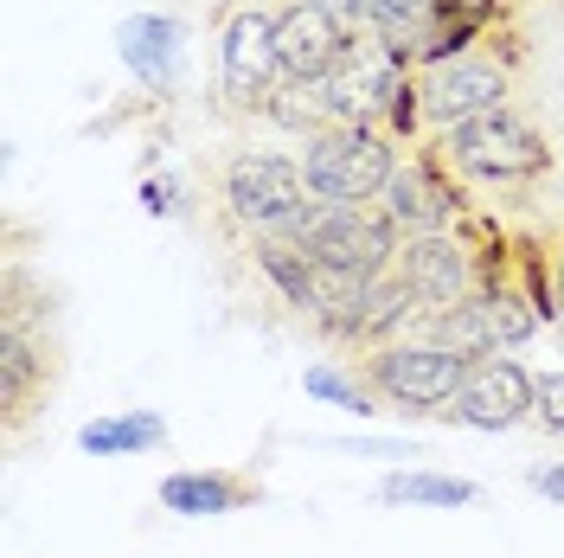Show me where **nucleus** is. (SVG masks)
<instances>
[{"mask_svg": "<svg viewBox=\"0 0 564 558\" xmlns=\"http://www.w3.org/2000/svg\"><path fill=\"white\" fill-rule=\"evenodd\" d=\"M295 250H308L321 277H340V282H379L398 257V225H391L379 206H308L289 218L282 232Z\"/></svg>", "mask_w": 564, "mask_h": 558, "instance_id": "f257e3e1", "label": "nucleus"}, {"mask_svg": "<svg viewBox=\"0 0 564 558\" xmlns=\"http://www.w3.org/2000/svg\"><path fill=\"white\" fill-rule=\"evenodd\" d=\"M302 174L321 206H372L398 174V148L379 122H340L302 148Z\"/></svg>", "mask_w": 564, "mask_h": 558, "instance_id": "f03ea898", "label": "nucleus"}, {"mask_svg": "<svg viewBox=\"0 0 564 558\" xmlns=\"http://www.w3.org/2000/svg\"><path fill=\"white\" fill-rule=\"evenodd\" d=\"M218 193H225L231 218L250 225V232H263V238H282L295 212L315 206L302 161H295V154H276V148H250V154H238V161L225 168V186H218Z\"/></svg>", "mask_w": 564, "mask_h": 558, "instance_id": "7ed1b4c3", "label": "nucleus"}, {"mask_svg": "<svg viewBox=\"0 0 564 558\" xmlns=\"http://www.w3.org/2000/svg\"><path fill=\"white\" fill-rule=\"evenodd\" d=\"M443 154L475 180H532V174H545V161H552L545 136L532 129L527 116H513V109H488L475 122L443 129Z\"/></svg>", "mask_w": 564, "mask_h": 558, "instance_id": "20e7f679", "label": "nucleus"}, {"mask_svg": "<svg viewBox=\"0 0 564 558\" xmlns=\"http://www.w3.org/2000/svg\"><path fill=\"white\" fill-rule=\"evenodd\" d=\"M462 379H468V360L443 341H391L386 353H372L366 385L404 405V411H436V405H456Z\"/></svg>", "mask_w": 564, "mask_h": 558, "instance_id": "39448f33", "label": "nucleus"}, {"mask_svg": "<svg viewBox=\"0 0 564 558\" xmlns=\"http://www.w3.org/2000/svg\"><path fill=\"white\" fill-rule=\"evenodd\" d=\"M218 84L231 104H270L282 84V58H276V13L270 7H238L225 20V39H218Z\"/></svg>", "mask_w": 564, "mask_h": 558, "instance_id": "423d86ee", "label": "nucleus"}, {"mask_svg": "<svg viewBox=\"0 0 564 558\" xmlns=\"http://www.w3.org/2000/svg\"><path fill=\"white\" fill-rule=\"evenodd\" d=\"M449 411L475 430H513V423L539 418V373H527L520 360H500V353L475 360Z\"/></svg>", "mask_w": 564, "mask_h": 558, "instance_id": "0eeeda50", "label": "nucleus"}, {"mask_svg": "<svg viewBox=\"0 0 564 558\" xmlns=\"http://www.w3.org/2000/svg\"><path fill=\"white\" fill-rule=\"evenodd\" d=\"M488 109H507V71L500 65H488V58H456V65L423 71V122L456 129V122H475Z\"/></svg>", "mask_w": 564, "mask_h": 558, "instance_id": "6e6552de", "label": "nucleus"}, {"mask_svg": "<svg viewBox=\"0 0 564 558\" xmlns=\"http://www.w3.org/2000/svg\"><path fill=\"white\" fill-rule=\"evenodd\" d=\"M352 45V33L340 20H327L321 7L308 0H289L276 7V58H282V77L289 84H315L327 71L340 65V52Z\"/></svg>", "mask_w": 564, "mask_h": 558, "instance_id": "1a4fd4ad", "label": "nucleus"}, {"mask_svg": "<svg viewBox=\"0 0 564 558\" xmlns=\"http://www.w3.org/2000/svg\"><path fill=\"white\" fill-rule=\"evenodd\" d=\"M398 277L411 282L423 309H456L468 302V282H475V264H468V245L449 238V232H430V238H404V270Z\"/></svg>", "mask_w": 564, "mask_h": 558, "instance_id": "9d476101", "label": "nucleus"}, {"mask_svg": "<svg viewBox=\"0 0 564 558\" xmlns=\"http://www.w3.org/2000/svg\"><path fill=\"white\" fill-rule=\"evenodd\" d=\"M116 52H122V65H129L135 84L174 90L180 65H186V26L167 20V13H129V20L116 26Z\"/></svg>", "mask_w": 564, "mask_h": 558, "instance_id": "9b49d317", "label": "nucleus"}, {"mask_svg": "<svg viewBox=\"0 0 564 558\" xmlns=\"http://www.w3.org/2000/svg\"><path fill=\"white\" fill-rule=\"evenodd\" d=\"M379 212H386L404 238H430V232H449L456 200H449V186L430 174L423 161H404V168L391 174V186L379 193Z\"/></svg>", "mask_w": 564, "mask_h": 558, "instance_id": "f8f14e48", "label": "nucleus"}, {"mask_svg": "<svg viewBox=\"0 0 564 558\" xmlns=\"http://www.w3.org/2000/svg\"><path fill=\"white\" fill-rule=\"evenodd\" d=\"M257 270L276 282V296L289 309L327 314V277L308 264V250H295L289 238H263V245H257Z\"/></svg>", "mask_w": 564, "mask_h": 558, "instance_id": "ddd939ff", "label": "nucleus"}, {"mask_svg": "<svg viewBox=\"0 0 564 558\" xmlns=\"http://www.w3.org/2000/svg\"><path fill=\"white\" fill-rule=\"evenodd\" d=\"M161 507L167 514H186V521H212V514L245 507V489L231 475H218V469H180V475L161 482Z\"/></svg>", "mask_w": 564, "mask_h": 558, "instance_id": "4468645a", "label": "nucleus"}, {"mask_svg": "<svg viewBox=\"0 0 564 558\" xmlns=\"http://www.w3.org/2000/svg\"><path fill=\"white\" fill-rule=\"evenodd\" d=\"M379 501L386 507H475L481 489L462 475H436V469H398L379 482Z\"/></svg>", "mask_w": 564, "mask_h": 558, "instance_id": "2eb2a0df", "label": "nucleus"}, {"mask_svg": "<svg viewBox=\"0 0 564 558\" xmlns=\"http://www.w3.org/2000/svg\"><path fill=\"white\" fill-rule=\"evenodd\" d=\"M167 437V423L154 418V411H122V418H90L77 430V450L84 455H141L154 450Z\"/></svg>", "mask_w": 564, "mask_h": 558, "instance_id": "dca6fc26", "label": "nucleus"}, {"mask_svg": "<svg viewBox=\"0 0 564 558\" xmlns=\"http://www.w3.org/2000/svg\"><path fill=\"white\" fill-rule=\"evenodd\" d=\"M39 379H45V353L20 334V321H7L0 328V398H7V411H20Z\"/></svg>", "mask_w": 564, "mask_h": 558, "instance_id": "f3484780", "label": "nucleus"}, {"mask_svg": "<svg viewBox=\"0 0 564 558\" xmlns=\"http://www.w3.org/2000/svg\"><path fill=\"white\" fill-rule=\"evenodd\" d=\"M430 328H436V341H443V347H456L468 366H475V360H494V334H488V309H481V302L436 309V314H430Z\"/></svg>", "mask_w": 564, "mask_h": 558, "instance_id": "a211bd4d", "label": "nucleus"}, {"mask_svg": "<svg viewBox=\"0 0 564 558\" xmlns=\"http://www.w3.org/2000/svg\"><path fill=\"white\" fill-rule=\"evenodd\" d=\"M481 309H488L494 353H507V347H520V341H532V334H539V321H545V314L532 309L520 289H488V296H481Z\"/></svg>", "mask_w": 564, "mask_h": 558, "instance_id": "6ab92c4d", "label": "nucleus"}, {"mask_svg": "<svg viewBox=\"0 0 564 558\" xmlns=\"http://www.w3.org/2000/svg\"><path fill=\"white\" fill-rule=\"evenodd\" d=\"M302 391H308V398H321V405H340V411H352V418L379 411V405L366 398V385L347 379L340 366H308V373H302Z\"/></svg>", "mask_w": 564, "mask_h": 558, "instance_id": "aec40b11", "label": "nucleus"}, {"mask_svg": "<svg viewBox=\"0 0 564 558\" xmlns=\"http://www.w3.org/2000/svg\"><path fill=\"white\" fill-rule=\"evenodd\" d=\"M308 7H321L327 20H340L352 39L359 33H372V0H308Z\"/></svg>", "mask_w": 564, "mask_h": 558, "instance_id": "412c9836", "label": "nucleus"}, {"mask_svg": "<svg viewBox=\"0 0 564 558\" xmlns=\"http://www.w3.org/2000/svg\"><path fill=\"white\" fill-rule=\"evenodd\" d=\"M539 423L564 430V373H539Z\"/></svg>", "mask_w": 564, "mask_h": 558, "instance_id": "4be33fe9", "label": "nucleus"}, {"mask_svg": "<svg viewBox=\"0 0 564 558\" xmlns=\"http://www.w3.org/2000/svg\"><path fill=\"white\" fill-rule=\"evenodd\" d=\"M141 206L154 212V218H167L174 212V186L167 180H141Z\"/></svg>", "mask_w": 564, "mask_h": 558, "instance_id": "5701e85b", "label": "nucleus"}, {"mask_svg": "<svg viewBox=\"0 0 564 558\" xmlns=\"http://www.w3.org/2000/svg\"><path fill=\"white\" fill-rule=\"evenodd\" d=\"M532 489L545 494V501H558V507H564V462H545V469H532Z\"/></svg>", "mask_w": 564, "mask_h": 558, "instance_id": "b1692460", "label": "nucleus"}, {"mask_svg": "<svg viewBox=\"0 0 564 558\" xmlns=\"http://www.w3.org/2000/svg\"><path fill=\"white\" fill-rule=\"evenodd\" d=\"M558 321H564V250H558Z\"/></svg>", "mask_w": 564, "mask_h": 558, "instance_id": "393cba45", "label": "nucleus"}, {"mask_svg": "<svg viewBox=\"0 0 564 558\" xmlns=\"http://www.w3.org/2000/svg\"><path fill=\"white\" fill-rule=\"evenodd\" d=\"M245 7H270V0H245Z\"/></svg>", "mask_w": 564, "mask_h": 558, "instance_id": "a878e982", "label": "nucleus"}]
</instances>
